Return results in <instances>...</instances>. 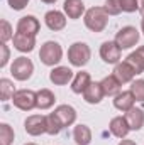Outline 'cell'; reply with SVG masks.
Here are the masks:
<instances>
[{
	"mask_svg": "<svg viewBox=\"0 0 144 145\" xmlns=\"http://www.w3.org/2000/svg\"><path fill=\"white\" fill-rule=\"evenodd\" d=\"M83 22L92 32H104L108 25V14L104 7H90L83 15Z\"/></svg>",
	"mask_w": 144,
	"mask_h": 145,
	"instance_id": "obj_1",
	"label": "cell"
},
{
	"mask_svg": "<svg viewBox=\"0 0 144 145\" xmlns=\"http://www.w3.org/2000/svg\"><path fill=\"white\" fill-rule=\"evenodd\" d=\"M39 59L44 66H56L59 64V61L63 59V49L59 46V42L56 40H46L42 46H41V51H39Z\"/></svg>",
	"mask_w": 144,
	"mask_h": 145,
	"instance_id": "obj_2",
	"label": "cell"
},
{
	"mask_svg": "<svg viewBox=\"0 0 144 145\" xmlns=\"http://www.w3.org/2000/svg\"><path fill=\"white\" fill-rule=\"evenodd\" d=\"M92 57V51L87 42H73L68 49V61L75 68H83Z\"/></svg>",
	"mask_w": 144,
	"mask_h": 145,
	"instance_id": "obj_3",
	"label": "cell"
},
{
	"mask_svg": "<svg viewBox=\"0 0 144 145\" xmlns=\"http://www.w3.org/2000/svg\"><path fill=\"white\" fill-rule=\"evenodd\" d=\"M14 106L22 111H31L37 108V91L32 89H17L15 95L12 96Z\"/></svg>",
	"mask_w": 144,
	"mask_h": 145,
	"instance_id": "obj_4",
	"label": "cell"
},
{
	"mask_svg": "<svg viewBox=\"0 0 144 145\" xmlns=\"http://www.w3.org/2000/svg\"><path fill=\"white\" fill-rule=\"evenodd\" d=\"M34 72V64L29 57L26 56H20V57H15L12 66H10V74L14 76V79L17 81H27Z\"/></svg>",
	"mask_w": 144,
	"mask_h": 145,
	"instance_id": "obj_5",
	"label": "cell"
},
{
	"mask_svg": "<svg viewBox=\"0 0 144 145\" xmlns=\"http://www.w3.org/2000/svg\"><path fill=\"white\" fill-rule=\"evenodd\" d=\"M139 37H141V34H139V31L136 27L126 25V27L119 29V32L115 34V39L114 40L117 42V46L120 49H131V47H134L137 44Z\"/></svg>",
	"mask_w": 144,
	"mask_h": 145,
	"instance_id": "obj_6",
	"label": "cell"
},
{
	"mask_svg": "<svg viewBox=\"0 0 144 145\" xmlns=\"http://www.w3.org/2000/svg\"><path fill=\"white\" fill-rule=\"evenodd\" d=\"M24 130L32 137H39L42 133H48L46 115H31V116H27L26 121H24Z\"/></svg>",
	"mask_w": 144,
	"mask_h": 145,
	"instance_id": "obj_7",
	"label": "cell"
},
{
	"mask_svg": "<svg viewBox=\"0 0 144 145\" xmlns=\"http://www.w3.org/2000/svg\"><path fill=\"white\" fill-rule=\"evenodd\" d=\"M120 52H122V49L117 46L115 40H105L100 46V57L107 64H114L115 66L117 63H120Z\"/></svg>",
	"mask_w": 144,
	"mask_h": 145,
	"instance_id": "obj_8",
	"label": "cell"
},
{
	"mask_svg": "<svg viewBox=\"0 0 144 145\" xmlns=\"http://www.w3.org/2000/svg\"><path fill=\"white\" fill-rule=\"evenodd\" d=\"M75 74L68 66H54L49 72V81L56 86H65L68 83H71Z\"/></svg>",
	"mask_w": 144,
	"mask_h": 145,
	"instance_id": "obj_9",
	"label": "cell"
},
{
	"mask_svg": "<svg viewBox=\"0 0 144 145\" xmlns=\"http://www.w3.org/2000/svg\"><path fill=\"white\" fill-rule=\"evenodd\" d=\"M44 22H46L48 29L53 31V32L63 31L66 27V14L59 12V10H49L44 15Z\"/></svg>",
	"mask_w": 144,
	"mask_h": 145,
	"instance_id": "obj_10",
	"label": "cell"
},
{
	"mask_svg": "<svg viewBox=\"0 0 144 145\" xmlns=\"http://www.w3.org/2000/svg\"><path fill=\"white\" fill-rule=\"evenodd\" d=\"M39 31H41V24H39V20L34 15H24L17 22V32H22V34L36 37Z\"/></svg>",
	"mask_w": 144,
	"mask_h": 145,
	"instance_id": "obj_11",
	"label": "cell"
},
{
	"mask_svg": "<svg viewBox=\"0 0 144 145\" xmlns=\"http://www.w3.org/2000/svg\"><path fill=\"white\" fill-rule=\"evenodd\" d=\"M112 74L120 81V84L132 83V81H134V78L137 76L136 71H134V68H132L127 61H120V63H117V64H115V68H114V72H112Z\"/></svg>",
	"mask_w": 144,
	"mask_h": 145,
	"instance_id": "obj_12",
	"label": "cell"
},
{
	"mask_svg": "<svg viewBox=\"0 0 144 145\" xmlns=\"http://www.w3.org/2000/svg\"><path fill=\"white\" fill-rule=\"evenodd\" d=\"M105 93H104V88L100 84V81H92L90 86L83 91V100L88 103V105H98L102 100H104Z\"/></svg>",
	"mask_w": 144,
	"mask_h": 145,
	"instance_id": "obj_13",
	"label": "cell"
},
{
	"mask_svg": "<svg viewBox=\"0 0 144 145\" xmlns=\"http://www.w3.org/2000/svg\"><path fill=\"white\" fill-rule=\"evenodd\" d=\"M53 113L58 116V120L61 121L63 128L71 127L73 123L76 121V110L73 108L71 105H59V106H56V108H54Z\"/></svg>",
	"mask_w": 144,
	"mask_h": 145,
	"instance_id": "obj_14",
	"label": "cell"
},
{
	"mask_svg": "<svg viewBox=\"0 0 144 145\" xmlns=\"http://www.w3.org/2000/svg\"><path fill=\"white\" fill-rule=\"evenodd\" d=\"M12 42H14V47L17 51H20V52H31L36 47V37L22 34V32H15Z\"/></svg>",
	"mask_w": 144,
	"mask_h": 145,
	"instance_id": "obj_15",
	"label": "cell"
},
{
	"mask_svg": "<svg viewBox=\"0 0 144 145\" xmlns=\"http://www.w3.org/2000/svg\"><path fill=\"white\" fill-rule=\"evenodd\" d=\"M108 130L117 138H126L129 135V132H131L126 116H115V118H112L110 120V125H108Z\"/></svg>",
	"mask_w": 144,
	"mask_h": 145,
	"instance_id": "obj_16",
	"label": "cell"
},
{
	"mask_svg": "<svg viewBox=\"0 0 144 145\" xmlns=\"http://www.w3.org/2000/svg\"><path fill=\"white\" fill-rule=\"evenodd\" d=\"M63 10H65L66 17H68V19H73V20L80 19V17L85 15V12H87L83 0H65Z\"/></svg>",
	"mask_w": 144,
	"mask_h": 145,
	"instance_id": "obj_17",
	"label": "cell"
},
{
	"mask_svg": "<svg viewBox=\"0 0 144 145\" xmlns=\"http://www.w3.org/2000/svg\"><path fill=\"white\" fill-rule=\"evenodd\" d=\"M134 105H136V98H134V95L131 93V89L129 91H120L117 96H114V106L119 110V111H129L131 108H134Z\"/></svg>",
	"mask_w": 144,
	"mask_h": 145,
	"instance_id": "obj_18",
	"label": "cell"
},
{
	"mask_svg": "<svg viewBox=\"0 0 144 145\" xmlns=\"http://www.w3.org/2000/svg\"><path fill=\"white\" fill-rule=\"evenodd\" d=\"M126 120L129 123V128L131 130H141L144 127V110L143 108H131L129 111H126Z\"/></svg>",
	"mask_w": 144,
	"mask_h": 145,
	"instance_id": "obj_19",
	"label": "cell"
},
{
	"mask_svg": "<svg viewBox=\"0 0 144 145\" xmlns=\"http://www.w3.org/2000/svg\"><path fill=\"white\" fill-rule=\"evenodd\" d=\"M90 83H92L90 72H87V71L76 72L75 78H73V81H71V91L76 93V95H83V91L90 86Z\"/></svg>",
	"mask_w": 144,
	"mask_h": 145,
	"instance_id": "obj_20",
	"label": "cell"
},
{
	"mask_svg": "<svg viewBox=\"0 0 144 145\" xmlns=\"http://www.w3.org/2000/svg\"><path fill=\"white\" fill-rule=\"evenodd\" d=\"M73 140L76 145H90L92 144V130L83 123L76 125L73 128Z\"/></svg>",
	"mask_w": 144,
	"mask_h": 145,
	"instance_id": "obj_21",
	"label": "cell"
},
{
	"mask_svg": "<svg viewBox=\"0 0 144 145\" xmlns=\"http://www.w3.org/2000/svg\"><path fill=\"white\" fill-rule=\"evenodd\" d=\"M100 84H102V88H104L105 96H117V95L120 93V88H122L120 81H119L114 74L105 76V78L100 81Z\"/></svg>",
	"mask_w": 144,
	"mask_h": 145,
	"instance_id": "obj_22",
	"label": "cell"
},
{
	"mask_svg": "<svg viewBox=\"0 0 144 145\" xmlns=\"http://www.w3.org/2000/svg\"><path fill=\"white\" fill-rule=\"evenodd\" d=\"M54 101H56V96L51 89L42 88L37 91V108L39 110H49L54 105Z\"/></svg>",
	"mask_w": 144,
	"mask_h": 145,
	"instance_id": "obj_23",
	"label": "cell"
},
{
	"mask_svg": "<svg viewBox=\"0 0 144 145\" xmlns=\"http://www.w3.org/2000/svg\"><path fill=\"white\" fill-rule=\"evenodd\" d=\"M15 95V88H14V83L7 78H2L0 79V98L3 101L7 100H12V96Z\"/></svg>",
	"mask_w": 144,
	"mask_h": 145,
	"instance_id": "obj_24",
	"label": "cell"
},
{
	"mask_svg": "<svg viewBox=\"0 0 144 145\" xmlns=\"http://www.w3.org/2000/svg\"><path fill=\"white\" fill-rule=\"evenodd\" d=\"M14 128L9 123H0V145H12L14 144Z\"/></svg>",
	"mask_w": 144,
	"mask_h": 145,
	"instance_id": "obj_25",
	"label": "cell"
},
{
	"mask_svg": "<svg viewBox=\"0 0 144 145\" xmlns=\"http://www.w3.org/2000/svg\"><path fill=\"white\" fill-rule=\"evenodd\" d=\"M126 61L134 68L136 74H143V72H144V57L137 52V51L131 52V54L127 56V59H126Z\"/></svg>",
	"mask_w": 144,
	"mask_h": 145,
	"instance_id": "obj_26",
	"label": "cell"
},
{
	"mask_svg": "<svg viewBox=\"0 0 144 145\" xmlns=\"http://www.w3.org/2000/svg\"><path fill=\"white\" fill-rule=\"evenodd\" d=\"M46 120H48V135H58L63 130V125L54 113L46 115Z\"/></svg>",
	"mask_w": 144,
	"mask_h": 145,
	"instance_id": "obj_27",
	"label": "cell"
},
{
	"mask_svg": "<svg viewBox=\"0 0 144 145\" xmlns=\"http://www.w3.org/2000/svg\"><path fill=\"white\" fill-rule=\"evenodd\" d=\"M129 89L134 95L136 101H144V79H134Z\"/></svg>",
	"mask_w": 144,
	"mask_h": 145,
	"instance_id": "obj_28",
	"label": "cell"
},
{
	"mask_svg": "<svg viewBox=\"0 0 144 145\" xmlns=\"http://www.w3.org/2000/svg\"><path fill=\"white\" fill-rule=\"evenodd\" d=\"M104 8L107 10L108 15H119L122 12V3H120V0H105Z\"/></svg>",
	"mask_w": 144,
	"mask_h": 145,
	"instance_id": "obj_29",
	"label": "cell"
},
{
	"mask_svg": "<svg viewBox=\"0 0 144 145\" xmlns=\"http://www.w3.org/2000/svg\"><path fill=\"white\" fill-rule=\"evenodd\" d=\"M0 25H2V31H0V39H2V42H5L7 44V40H10V39H14V31H12V25L9 24V20H2L0 22Z\"/></svg>",
	"mask_w": 144,
	"mask_h": 145,
	"instance_id": "obj_30",
	"label": "cell"
},
{
	"mask_svg": "<svg viewBox=\"0 0 144 145\" xmlns=\"http://www.w3.org/2000/svg\"><path fill=\"white\" fill-rule=\"evenodd\" d=\"M120 3H122V12L132 14V12L139 10V3H137V0H120Z\"/></svg>",
	"mask_w": 144,
	"mask_h": 145,
	"instance_id": "obj_31",
	"label": "cell"
},
{
	"mask_svg": "<svg viewBox=\"0 0 144 145\" xmlns=\"http://www.w3.org/2000/svg\"><path fill=\"white\" fill-rule=\"evenodd\" d=\"M0 51H2V57H0V68H5L9 64V59H10V51H9V46L5 42L0 44Z\"/></svg>",
	"mask_w": 144,
	"mask_h": 145,
	"instance_id": "obj_32",
	"label": "cell"
},
{
	"mask_svg": "<svg viewBox=\"0 0 144 145\" xmlns=\"http://www.w3.org/2000/svg\"><path fill=\"white\" fill-rule=\"evenodd\" d=\"M7 2H9V5H10L12 10H22L29 3V0H7Z\"/></svg>",
	"mask_w": 144,
	"mask_h": 145,
	"instance_id": "obj_33",
	"label": "cell"
},
{
	"mask_svg": "<svg viewBox=\"0 0 144 145\" xmlns=\"http://www.w3.org/2000/svg\"><path fill=\"white\" fill-rule=\"evenodd\" d=\"M119 145H137L134 140H129V138H122L120 142H119Z\"/></svg>",
	"mask_w": 144,
	"mask_h": 145,
	"instance_id": "obj_34",
	"label": "cell"
},
{
	"mask_svg": "<svg viewBox=\"0 0 144 145\" xmlns=\"http://www.w3.org/2000/svg\"><path fill=\"white\" fill-rule=\"evenodd\" d=\"M137 3H139V14L144 17V0H137Z\"/></svg>",
	"mask_w": 144,
	"mask_h": 145,
	"instance_id": "obj_35",
	"label": "cell"
},
{
	"mask_svg": "<svg viewBox=\"0 0 144 145\" xmlns=\"http://www.w3.org/2000/svg\"><path fill=\"white\" fill-rule=\"evenodd\" d=\"M136 51H137V52H139V54H141V56L144 57V46H141V47H137Z\"/></svg>",
	"mask_w": 144,
	"mask_h": 145,
	"instance_id": "obj_36",
	"label": "cell"
},
{
	"mask_svg": "<svg viewBox=\"0 0 144 145\" xmlns=\"http://www.w3.org/2000/svg\"><path fill=\"white\" fill-rule=\"evenodd\" d=\"M41 2H44V3H49V5H51V3H56L58 0H41Z\"/></svg>",
	"mask_w": 144,
	"mask_h": 145,
	"instance_id": "obj_37",
	"label": "cell"
},
{
	"mask_svg": "<svg viewBox=\"0 0 144 145\" xmlns=\"http://www.w3.org/2000/svg\"><path fill=\"white\" fill-rule=\"evenodd\" d=\"M141 29H143V32H144V17H143V20H141Z\"/></svg>",
	"mask_w": 144,
	"mask_h": 145,
	"instance_id": "obj_38",
	"label": "cell"
},
{
	"mask_svg": "<svg viewBox=\"0 0 144 145\" xmlns=\"http://www.w3.org/2000/svg\"><path fill=\"white\" fill-rule=\"evenodd\" d=\"M26 145H37V144H32V142H31V144H26Z\"/></svg>",
	"mask_w": 144,
	"mask_h": 145,
	"instance_id": "obj_39",
	"label": "cell"
}]
</instances>
